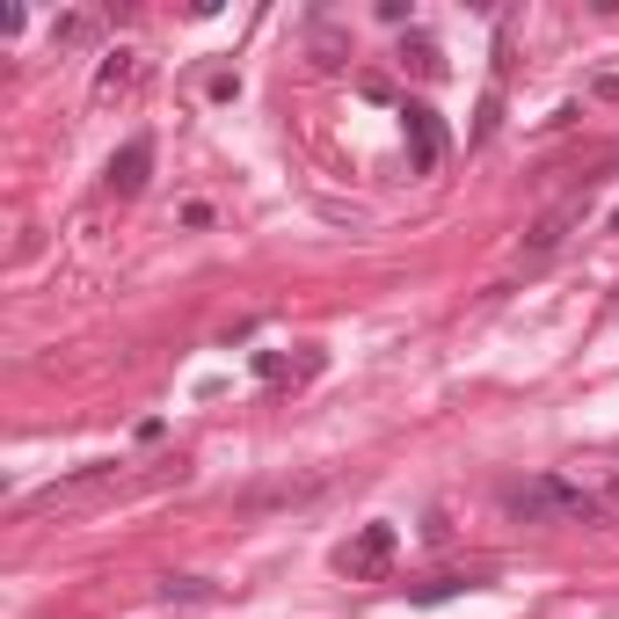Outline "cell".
I'll list each match as a JSON object with an SVG mask.
<instances>
[{"label": "cell", "mask_w": 619, "mask_h": 619, "mask_svg": "<svg viewBox=\"0 0 619 619\" xmlns=\"http://www.w3.org/2000/svg\"><path fill=\"white\" fill-rule=\"evenodd\" d=\"M605 511H619V474H612V481H605Z\"/></svg>", "instance_id": "13"}, {"label": "cell", "mask_w": 619, "mask_h": 619, "mask_svg": "<svg viewBox=\"0 0 619 619\" xmlns=\"http://www.w3.org/2000/svg\"><path fill=\"white\" fill-rule=\"evenodd\" d=\"M401 59H408L416 73H423V81H444V52L430 44V36H408V44H401Z\"/></svg>", "instance_id": "8"}, {"label": "cell", "mask_w": 619, "mask_h": 619, "mask_svg": "<svg viewBox=\"0 0 619 619\" xmlns=\"http://www.w3.org/2000/svg\"><path fill=\"white\" fill-rule=\"evenodd\" d=\"M117 489V466H81V474L52 481V489H36L30 503H22V517H66V511H88L95 495Z\"/></svg>", "instance_id": "2"}, {"label": "cell", "mask_w": 619, "mask_h": 619, "mask_svg": "<svg viewBox=\"0 0 619 619\" xmlns=\"http://www.w3.org/2000/svg\"><path fill=\"white\" fill-rule=\"evenodd\" d=\"M160 598H168V605H176V598H212V590H204V584H197V576H168V584H160Z\"/></svg>", "instance_id": "12"}, {"label": "cell", "mask_w": 619, "mask_h": 619, "mask_svg": "<svg viewBox=\"0 0 619 619\" xmlns=\"http://www.w3.org/2000/svg\"><path fill=\"white\" fill-rule=\"evenodd\" d=\"M146 168H154V139H132V146H124V154H109V190H117V197H139L146 190Z\"/></svg>", "instance_id": "6"}, {"label": "cell", "mask_w": 619, "mask_h": 619, "mask_svg": "<svg viewBox=\"0 0 619 619\" xmlns=\"http://www.w3.org/2000/svg\"><path fill=\"white\" fill-rule=\"evenodd\" d=\"M95 30H103V15H59L52 22V44H66V52H73V44H88Z\"/></svg>", "instance_id": "10"}, {"label": "cell", "mask_w": 619, "mask_h": 619, "mask_svg": "<svg viewBox=\"0 0 619 619\" xmlns=\"http://www.w3.org/2000/svg\"><path fill=\"white\" fill-rule=\"evenodd\" d=\"M343 52H350L343 30H314V66H343Z\"/></svg>", "instance_id": "11"}, {"label": "cell", "mask_w": 619, "mask_h": 619, "mask_svg": "<svg viewBox=\"0 0 619 619\" xmlns=\"http://www.w3.org/2000/svg\"><path fill=\"white\" fill-rule=\"evenodd\" d=\"M401 124H408V146H416V168H438L444 160V124L430 103H401Z\"/></svg>", "instance_id": "5"}, {"label": "cell", "mask_w": 619, "mask_h": 619, "mask_svg": "<svg viewBox=\"0 0 619 619\" xmlns=\"http://www.w3.org/2000/svg\"><path fill=\"white\" fill-rule=\"evenodd\" d=\"M584 219H590V182H584L576 197H568V204H554V212L525 233V263H547V255H554V248H562L576 227H584Z\"/></svg>", "instance_id": "3"}, {"label": "cell", "mask_w": 619, "mask_h": 619, "mask_svg": "<svg viewBox=\"0 0 619 619\" xmlns=\"http://www.w3.org/2000/svg\"><path fill=\"white\" fill-rule=\"evenodd\" d=\"M394 547H401V539H394V525H365L350 547L336 554V568L350 576V584H365V576H387V568H394Z\"/></svg>", "instance_id": "4"}, {"label": "cell", "mask_w": 619, "mask_h": 619, "mask_svg": "<svg viewBox=\"0 0 619 619\" xmlns=\"http://www.w3.org/2000/svg\"><path fill=\"white\" fill-rule=\"evenodd\" d=\"M460 590H474V576H430V584L408 590V605H444V598H460Z\"/></svg>", "instance_id": "9"}, {"label": "cell", "mask_w": 619, "mask_h": 619, "mask_svg": "<svg viewBox=\"0 0 619 619\" xmlns=\"http://www.w3.org/2000/svg\"><path fill=\"white\" fill-rule=\"evenodd\" d=\"M503 503H511V517H525V525H598V495L576 489V481H511L503 489Z\"/></svg>", "instance_id": "1"}, {"label": "cell", "mask_w": 619, "mask_h": 619, "mask_svg": "<svg viewBox=\"0 0 619 619\" xmlns=\"http://www.w3.org/2000/svg\"><path fill=\"white\" fill-rule=\"evenodd\" d=\"M146 81V59L139 52H109L103 66H95V95H132Z\"/></svg>", "instance_id": "7"}]
</instances>
